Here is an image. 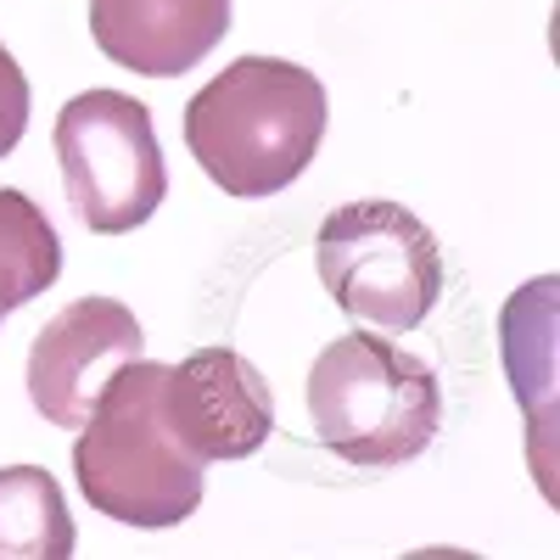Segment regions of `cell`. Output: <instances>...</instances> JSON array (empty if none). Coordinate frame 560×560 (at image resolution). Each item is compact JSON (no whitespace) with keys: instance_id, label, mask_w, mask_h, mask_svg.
<instances>
[{"instance_id":"obj_1","label":"cell","mask_w":560,"mask_h":560,"mask_svg":"<svg viewBox=\"0 0 560 560\" xmlns=\"http://www.w3.org/2000/svg\"><path fill=\"white\" fill-rule=\"evenodd\" d=\"M163 382H168V364L158 359L118 364L73 443V471L84 499L102 516L140 533L179 527L185 516H197L208 493V459H197L174 438L163 409Z\"/></svg>"},{"instance_id":"obj_2","label":"cell","mask_w":560,"mask_h":560,"mask_svg":"<svg viewBox=\"0 0 560 560\" xmlns=\"http://www.w3.org/2000/svg\"><path fill=\"white\" fill-rule=\"evenodd\" d=\"M325 140V84L287 57H242L185 107V147L230 197H275Z\"/></svg>"},{"instance_id":"obj_3","label":"cell","mask_w":560,"mask_h":560,"mask_svg":"<svg viewBox=\"0 0 560 560\" xmlns=\"http://www.w3.org/2000/svg\"><path fill=\"white\" fill-rule=\"evenodd\" d=\"M308 415L319 443L348 465H409L443 427L438 370L393 348L382 331H348L325 342L308 370Z\"/></svg>"},{"instance_id":"obj_4","label":"cell","mask_w":560,"mask_h":560,"mask_svg":"<svg viewBox=\"0 0 560 560\" xmlns=\"http://www.w3.org/2000/svg\"><path fill=\"white\" fill-rule=\"evenodd\" d=\"M314 269L337 308L370 331H415L443 298L438 236L404 202L382 197L348 202L319 224Z\"/></svg>"},{"instance_id":"obj_5","label":"cell","mask_w":560,"mask_h":560,"mask_svg":"<svg viewBox=\"0 0 560 560\" xmlns=\"http://www.w3.org/2000/svg\"><path fill=\"white\" fill-rule=\"evenodd\" d=\"M57 163L62 191L84 230L124 236L140 230L168 197V163L158 147V124L135 96L118 90H84L57 113Z\"/></svg>"},{"instance_id":"obj_6","label":"cell","mask_w":560,"mask_h":560,"mask_svg":"<svg viewBox=\"0 0 560 560\" xmlns=\"http://www.w3.org/2000/svg\"><path fill=\"white\" fill-rule=\"evenodd\" d=\"M147 337L140 319L113 303V298H79L68 303L28 348V398L51 427L79 432L84 415L96 409L102 387L113 382V370L140 359Z\"/></svg>"},{"instance_id":"obj_7","label":"cell","mask_w":560,"mask_h":560,"mask_svg":"<svg viewBox=\"0 0 560 560\" xmlns=\"http://www.w3.org/2000/svg\"><path fill=\"white\" fill-rule=\"evenodd\" d=\"M163 409L174 438L197 459H247L275 432L269 382L236 348H202L185 364H168Z\"/></svg>"},{"instance_id":"obj_8","label":"cell","mask_w":560,"mask_h":560,"mask_svg":"<svg viewBox=\"0 0 560 560\" xmlns=\"http://www.w3.org/2000/svg\"><path fill=\"white\" fill-rule=\"evenodd\" d=\"M230 28V0H90L102 57L147 79L191 73Z\"/></svg>"},{"instance_id":"obj_9","label":"cell","mask_w":560,"mask_h":560,"mask_svg":"<svg viewBox=\"0 0 560 560\" xmlns=\"http://www.w3.org/2000/svg\"><path fill=\"white\" fill-rule=\"evenodd\" d=\"M555 280H533L516 298L504 303V364H510V382H516V398L527 404L533 420V465L544 477V493H555L549 482V393H555Z\"/></svg>"},{"instance_id":"obj_10","label":"cell","mask_w":560,"mask_h":560,"mask_svg":"<svg viewBox=\"0 0 560 560\" xmlns=\"http://www.w3.org/2000/svg\"><path fill=\"white\" fill-rule=\"evenodd\" d=\"M73 544L62 482L45 465H0V560H68Z\"/></svg>"},{"instance_id":"obj_11","label":"cell","mask_w":560,"mask_h":560,"mask_svg":"<svg viewBox=\"0 0 560 560\" xmlns=\"http://www.w3.org/2000/svg\"><path fill=\"white\" fill-rule=\"evenodd\" d=\"M62 269V242L23 191H0V319L34 303Z\"/></svg>"},{"instance_id":"obj_12","label":"cell","mask_w":560,"mask_h":560,"mask_svg":"<svg viewBox=\"0 0 560 560\" xmlns=\"http://www.w3.org/2000/svg\"><path fill=\"white\" fill-rule=\"evenodd\" d=\"M23 129H28V79H23L18 57L0 45V158L18 152Z\"/></svg>"}]
</instances>
